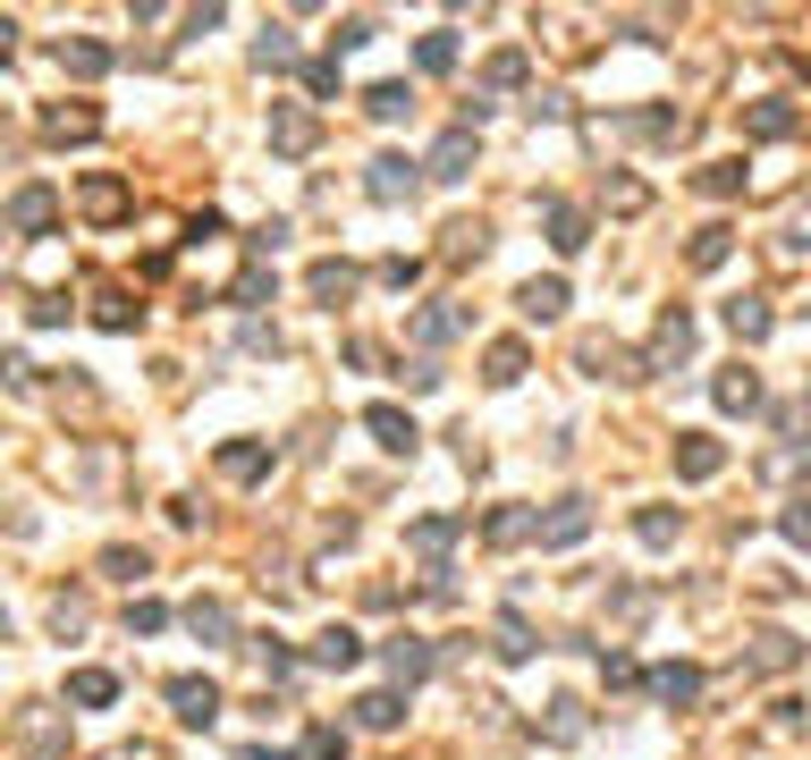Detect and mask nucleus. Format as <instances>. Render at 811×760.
<instances>
[{
    "mask_svg": "<svg viewBox=\"0 0 811 760\" xmlns=\"http://www.w3.org/2000/svg\"><path fill=\"white\" fill-rule=\"evenodd\" d=\"M313 144H322V119H313L305 102H271V153H279V161H305Z\"/></svg>",
    "mask_w": 811,
    "mask_h": 760,
    "instance_id": "nucleus-1",
    "label": "nucleus"
},
{
    "mask_svg": "<svg viewBox=\"0 0 811 760\" xmlns=\"http://www.w3.org/2000/svg\"><path fill=\"white\" fill-rule=\"evenodd\" d=\"M474 161H482V144H474V127H449V135L431 144V161H422V169H431L440 187H465V178H474Z\"/></svg>",
    "mask_w": 811,
    "mask_h": 760,
    "instance_id": "nucleus-2",
    "label": "nucleus"
},
{
    "mask_svg": "<svg viewBox=\"0 0 811 760\" xmlns=\"http://www.w3.org/2000/svg\"><path fill=\"white\" fill-rule=\"evenodd\" d=\"M415 187H422V169L406 153H372V178H363L372 203H415Z\"/></svg>",
    "mask_w": 811,
    "mask_h": 760,
    "instance_id": "nucleus-3",
    "label": "nucleus"
},
{
    "mask_svg": "<svg viewBox=\"0 0 811 760\" xmlns=\"http://www.w3.org/2000/svg\"><path fill=\"white\" fill-rule=\"evenodd\" d=\"M684 355H693V313H684V305H668V313H659V330H651L643 372H668V364H684Z\"/></svg>",
    "mask_w": 811,
    "mask_h": 760,
    "instance_id": "nucleus-4",
    "label": "nucleus"
},
{
    "mask_svg": "<svg viewBox=\"0 0 811 760\" xmlns=\"http://www.w3.org/2000/svg\"><path fill=\"white\" fill-rule=\"evenodd\" d=\"M169 710H178L187 727H212L228 701H220V685H212V676H169Z\"/></svg>",
    "mask_w": 811,
    "mask_h": 760,
    "instance_id": "nucleus-5",
    "label": "nucleus"
},
{
    "mask_svg": "<svg viewBox=\"0 0 811 760\" xmlns=\"http://www.w3.org/2000/svg\"><path fill=\"white\" fill-rule=\"evenodd\" d=\"M643 685H651V701H668V710H693V701H702V667H693V660H659Z\"/></svg>",
    "mask_w": 811,
    "mask_h": 760,
    "instance_id": "nucleus-6",
    "label": "nucleus"
},
{
    "mask_svg": "<svg viewBox=\"0 0 811 760\" xmlns=\"http://www.w3.org/2000/svg\"><path fill=\"white\" fill-rule=\"evenodd\" d=\"M584 533H592V499H558L550 515L533 524V541H541V549H575Z\"/></svg>",
    "mask_w": 811,
    "mask_h": 760,
    "instance_id": "nucleus-7",
    "label": "nucleus"
},
{
    "mask_svg": "<svg viewBox=\"0 0 811 760\" xmlns=\"http://www.w3.org/2000/svg\"><path fill=\"white\" fill-rule=\"evenodd\" d=\"M795 127H803V110H795L786 94H770V102H752V110H744V135H752V144H786Z\"/></svg>",
    "mask_w": 811,
    "mask_h": 760,
    "instance_id": "nucleus-8",
    "label": "nucleus"
},
{
    "mask_svg": "<svg viewBox=\"0 0 811 760\" xmlns=\"http://www.w3.org/2000/svg\"><path fill=\"white\" fill-rule=\"evenodd\" d=\"M677 474L684 482H718L727 474V448H718L711 431H677Z\"/></svg>",
    "mask_w": 811,
    "mask_h": 760,
    "instance_id": "nucleus-9",
    "label": "nucleus"
},
{
    "mask_svg": "<svg viewBox=\"0 0 811 760\" xmlns=\"http://www.w3.org/2000/svg\"><path fill=\"white\" fill-rule=\"evenodd\" d=\"M718 321H727V330H736L744 347H761V339L778 330V313H770V296H727V305H718Z\"/></svg>",
    "mask_w": 811,
    "mask_h": 760,
    "instance_id": "nucleus-10",
    "label": "nucleus"
},
{
    "mask_svg": "<svg viewBox=\"0 0 811 760\" xmlns=\"http://www.w3.org/2000/svg\"><path fill=\"white\" fill-rule=\"evenodd\" d=\"M363 431H372V440L390 448V456H415V440H422L406 406H363Z\"/></svg>",
    "mask_w": 811,
    "mask_h": 760,
    "instance_id": "nucleus-11",
    "label": "nucleus"
},
{
    "mask_svg": "<svg viewBox=\"0 0 811 760\" xmlns=\"http://www.w3.org/2000/svg\"><path fill=\"white\" fill-rule=\"evenodd\" d=\"M541 221H550V246H558V253H584V246H592L584 203H558V194H550V203H541Z\"/></svg>",
    "mask_w": 811,
    "mask_h": 760,
    "instance_id": "nucleus-12",
    "label": "nucleus"
},
{
    "mask_svg": "<svg viewBox=\"0 0 811 760\" xmlns=\"http://www.w3.org/2000/svg\"><path fill=\"white\" fill-rule=\"evenodd\" d=\"M718 414H761V372H744V364H727V372L711 380Z\"/></svg>",
    "mask_w": 811,
    "mask_h": 760,
    "instance_id": "nucleus-13",
    "label": "nucleus"
},
{
    "mask_svg": "<svg viewBox=\"0 0 811 760\" xmlns=\"http://www.w3.org/2000/svg\"><path fill=\"white\" fill-rule=\"evenodd\" d=\"M533 524H541V515L508 499V507H490V515H482V541H490V549H516V541H533Z\"/></svg>",
    "mask_w": 811,
    "mask_h": 760,
    "instance_id": "nucleus-14",
    "label": "nucleus"
},
{
    "mask_svg": "<svg viewBox=\"0 0 811 760\" xmlns=\"http://www.w3.org/2000/svg\"><path fill=\"white\" fill-rule=\"evenodd\" d=\"M51 60H60V76H102V68H110V43H94V34H60Z\"/></svg>",
    "mask_w": 811,
    "mask_h": 760,
    "instance_id": "nucleus-15",
    "label": "nucleus"
},
{
    "mask_svg": "<svg viewBox=\"0 0 811 760\" xmlns=\"http://www.w3.org/2000/svg\"><path fill=\"white\" fill-rule=\"evenodd\" d=\"M51 212H60V194L43 187V178L9 194V228H26V237H34V228H51Z\"/></svg>",
    "mask_w": 811,
    "mask_h": 760,
    "instance_id": "nucleus-16",
    "label": "nucleus"
},
{
    "mask_svg": "<svg viewBox=\"0 0 811 760\" xmlns=\"http://www.w3.org/2000/svg\"><path fill=\"white\" fill-rule=\"evenodd\" d=\"M313 667H363V633L356 626H322L313 633Z\"/></svg>",
    "mask_w": 811,
    "mask_h": 760,
    "instance_id": "nucleus-17",
    "label": "nucleus"
},
{
    "mask_svg": "<svg viewBox=\"0 0 811 760\" xmlns=\"http://www.w3.org/2000/svg\"><path fill=\"white\" fill-rule=\"evenodd\" d=\"M390 676L397 685H422V676H431V642H422V633H390Z\"/></svg>",
    "mask_w": 811,
    "mask_h": 760,
    "instance_id": "nucleus-18",
    "label": "nucleus"
},
{
    "mask_svg": "<svg viewBox=\"0 0 811 760\" xmlns=\"http://www.w3.org/2000/svg\"><path fill=\"white\" fill-rule=\"evenodd\" d=\"M220 474L228 482H262V474H271V440H228L220 448Z\"/></svg>",
    "mask_w": 811,
    "mask_h": 760,
    "instance_id": "nucleus-19",
    "label": "nucleus"
},
{
    "mask_svg": "<svg viewBox=\"0 0 811 760\" xmlns=\"http://www.w3.org/2000/svg\"><path fill=\"white\" fill-rule=\"evenodd\" d=\"M68 701H76V710H110V701H119V676H110V667H76V676H68Z\"/></svg>",
    "mask_w": 811,
    "mask_h": 760,
    "instance_id": "nucleus-20",
    "label": "nucleus"
},
{
    "mask_svg": "<svg viewBox=\"0 0 811 760\" xmlns=\"http://www.w3.org/2000/svg\"><path fill=\"white\" fill-rule=\"evenodd\" d=\"M456 330H465V313H449V305H422V313L406 321V339H415V347H449Z\"/></svg>",
    "mask_w": 811,
    "mask_h": 760,
    "instance_id": "nucleus-21",
    "label": "nucleus"
},
{
    "mask_svg": "<svg viewBox=\"0 0 811 760\" xmlns=\"http://www.w3.org/2000/svg\"><path fill=\"white\" fill-rule=\"evenodd\" d=\"M43 135H51V144H94L102 110H43Z\"/></svg>",
    "mask_w": 811,
    "mask_h": 760,
    "instance_id": "nucleus-22",
    "label": "nucleus"
},
{
    "mask_svg": "<svg viewBox=\"0 0 811 760\" xmlns=\"http://www.w3.org/2000/svg\"><path fill=\"white\" fill-rule=\"evenodd\" d=\"M356 727H363V735L406 727V693H363V701H356Z\"/></svg>",
    "mask_w": 811,
    "mask_h": 760,
    "instance_id": "nucleus-23",
    "label": "nucleus"
},
{
    "mask_svg": "<svg viewBox=\"0 0 811 760\" xmlns=\"http://www.w3.org/2000/svg\"><path fill=\"white\" fill-rule=\"evenodd\" d=\"M516 305H524V321H558L566 313V280H524Z\"/></svg>",
    "mask_w": 811,
    "mask_h": 760,
    "instance_id": "nucleus-24",
    "label": "nucleus"
},
{
    "mask_svg": "<svg viewBox=\"0 0 811 760\" xmlns=\"http://www.w3.org/2000/svg\"><path fill=\"white\" fill-rule=\"evenodd\" d=\"M524 364H533V355H524V339H499V347L482 355V380H490V389H516Z\"/></svg>",
    "mask_w": 811,
    "mask_h": 760,
    "instance_id": "nucleus-25",
    "label": "nucleus"
},
{
    "mask_svg": "<svg viewBox=\"0 0 811 760\" xmlns=\"http://www.w3.org/2000/svg\"><path fill=\"white\" fill-rule=\"evenodd\" d=\"M305 287H313L322 305H347V296H356V262H313V271H305Z\"/></svg>",
    "mask_w": 811,
    "mask_h": 760,
    "instance_id": "nucleus-26",
    "label": "nucleus"
},
{
    "mask_svg": "<svg viewBox=\"0 0 811 760\" xmlns=\"http://www.w3.org/2000/svg\"><path fill=\"white\" fill-rule=\"evenodd\" d=\"M677 533H684L677 507H643V515H634V541H643V549H677Z\"/></svg>",
    "mask_w": 811,
    "mask_h": 760,
    "instance_id": "nucleus-27",
    "label": "nucleus"
},
{
    "mask_svg": "<svg viewBox=\"0 0 811 760\" xmlns=\"http://www.w3.org/2000/svg\"><path fill=\"white\" fill-rule=\"evenodd\" d=\"M449 541H456V515H415L406 524V549H422V558H449Z\"/></svg>",
    "mask_w": 811,
    "mask_h": 760,
    "instance_id": "nucleus-28",
    "label": "nucleus"
},
{
    "mask_svg": "<svg viewBox=\"0 0 811 760\" xmlns=\"http://www.w3.org/2000/svg\"><path fill=\"white\" fill-rule=\"evenodd\" d=\"M541 735H550V744H584V735H592L584 701H550V710H541Z\"/></svg>",
    "mask_w": 811,
    "mask_h": 760,
    "instance_id": "nucleus-29",
    "label": "nucleus"
},
{
    "mask_svg": "<svg viewBox=\"0 0 811 760\" xmlns=\"http://www.w3.org/2000/svg\"><path fill=\"white\" fill-rule=\"evenodd\" d=\"M727 253H736V228H727V221H711L702 237H693V246H684V262H693V271H718Z\"/></svg>",
    "mask_w": 811,
    "mask_h": 760,
    "instance_id": "nucleus-30",
    "label": "nucleus"
},
{
    "mask_svg": "<svg viewBox=\"0 0 811 760\" xmlns=\"http://www.w3.org/2000/svg\"><path fill=\"white\" fill-rule=\"evenodd\" d=\"M363 110H372L381 127L406 119V110H415V85H406V76H390V85H372V94H363Z\"/></svg>",
    "mask_w": 811,
    "mask_h": 760,
    "instance_id": "nucleus-31",
    "label": "nucleus"
},
{
    "mask_svg": "<svg viewBox=\"0 0 811 760\" xmlns=\"http://www.w3.org/2000/svg\"><path fill=\"white\" fill-rule=\"evenodd\" d=\"M187 633L220 651V642H228V608H220V601H187Z\"/></svg>",
    "mask_w": 811,
    "mask_h": 760,
    "instance_id": "nucleus-32",
    "label": "nucleus"
},
{
    "mask_svg": "<svg viewBox=\"0 0 811 760\" xmlns=\"http://www.w3.org/2000/svg\"><path fill=\"white\" fill-rule=\"evenodd\" d=\"M795 660H803V642H795V633H778V626L752 633V667H795Z\"/></svg>",
    "mask_w": 811,
    "mask_h": 760,
    "instance_id": "nucleus-33",
    "label": "nucleus"
},
{
    "mask_svg": "<svg viewBox=\"0 0 811 760\" xmlns=\"http://www.w3.org/2000/svg\"><path fill=\"white\" fill-rule=\"evenodd\" d=\"M94 321H102V330H135V321H144V305H135V296H119V287H102V296H94Z\"/></svg>",
    "mask_w": 811,
    "mask_h": 760,
    "instance_id": "nucleus-34",
    "label": "nucleus"
},
{
    "mask_svg": "<svg viewBox=\"0 0 811 760\" xmlns=\"http://www.w3.org/2000/svg\"><path fill=\"white\" fill-rule=\"evenodd\" d=\"M102 574H110V583H144L153 558H144V549H102Z\"/></svg>",
    "mask_w": 811,
    "mask_h": 760,
    "instance_id": "nucleus-35",
    "label": "nucleus"
},
{
    "mask_svg": "<svg viewBox=\"0 0 811 760\" xmlns=\"http://www.w3.org/2000/svg\"><path fill=\"white\" fill-rule=\"evenodd\" d=\"M415 60L431 68V76H449V68H456V34H449V26H440V34H422V43H415Z\"/></svg>",
    "mask_w": 811,
    "mask_h": 760,
    "instance_id": "nucleus-36",
    "label": "nucleus"
},
{
    "mask_svg": "<svg viewBox=\"0 0 811 760\" xmlns=\"http://www.w3.org/2000/svg\"><path fill=\"white\" fill-rule=\"evenodd\" d=\"M702 194H718V203L744 194V161H711V169H702Z\"/></svg>",
    "mask_w": 811,
    "mask_h": 760,
    "instance_id": "nucleus-37",
    "label": "nucleus"
},
{
    "mask_svg": "<svg viewBox=\"0 0 811 760\" xmlns=\"http://www.w3.org/2000/svg\"><path fill=\"white\" fill-rule=\"evenodd\" d=\"M254 660L271 667V685H288V676H296V651H288V642H271V633H254Z\"/></svg>",
    "mask_w": 811,
    "mask_h": 760,
    "instance_id": "nucleus-38",
    "label": "nucleus"
},
{
    "mask_svg": "<svg viewBox=\"0 0 811 760\" xmlns=\"http://www.w3.org/2000/svg\"><path fill=\"white\" fill-rule=\"evenodd\" d=\"M254 68H296V43H288V26H271L254 43Z\"/></svg>",
    "mask_w": 811,
    "mask_h": 760,
    "instance_id": "nucleus-39",
    "label": "nucleus"
},
{
    "mask_svg": "<svg viewBox=\"0 0 811 760\" xmlns=\"http://www.w3.org/2000/svg\"><path fill=\"white\" fill-rule=\"evenodd\" d=\"M499 660H533V626L524 617H499Z\"/></svg>",
    "mask_w": 811,
    "mask_h": 760,
    "instance_id": "nucleus-40",
    "label": "nucleus"
},
{
    "mask_svg": "<svg viewBox=\"0 0 811 760\" xmlns=\"http://www.w3.org/2000/svg\"><path fill=\"white\" fill-rule=\"evenodd\" d=\"M17 744H34V752H51V744H60V719H43V710H26V719H17Z\"/></svg>",
    "mask_w": 811,
    "mask_h": 760,
    "instance_id": "nucleus-41",
    "label": "nucleus"
},
{
    "mask_svg": "<svg viewBox=\"0 0 811 760\" xmlns=\"http://www.w3.org/2000/svg\"><path fill=\"white\" fill-rule=\"evenodd\" d=\"M305 94H313V102L338 94V51H330V60H305Z\"/></svg>",
    "mask_w": 811,
    "mask_h": 760,
    "instance_id": "nucleus-42",
    "label": "nucleus"
},
{
    "mask_svg": "<svg viewBox=\"0 0 811 760\" xmlns=\"http://www.w3.org/2000/svg\"><path fill=\"white\" fill-rule=\"evenodd\" d=\"M778 533L795 541V549H811V499H786V515H778Z\"/></svg>",
    "mask_w": 811,
    "mask_h": 760,
    "instance_id": "nucleus-43",
    "label": "nucleus"
},
{
    "mask_svg": "<svg viewBox=\"0 0 811 760\" xmlns=\"http://www.w3.org/2000/svg\"><path fill=\"white\" fill-rule=\"evenodd\" d=\"M119 203H128L119 178H85V212H119Z\"/></svg>",
    "mask_w": 811,
    "mask_h": 760,
    "instance_id": "nucleus-44",
    "label": "nucleus"
},
{
    "mask_svg": "<svg viewBox=\"0 0 811 760\" xmlns=\"http://www.w3.org/2000/svg\"><path fill=\"white\" fill-rule=\"evenodd\" d=\"M162 626H169L162 601H128V633H162Z\"/></svg>",
    "mask_w": 811,
    "mask_h": 760,
    "instance_id": "nucleus-45",
    "label": "nucleus"
},
{
    "mask_svg": "<svg viewBox=\"0 0 811 760\" xmlns=\"http://www.w3.org/2000/svg\"><path fill=\"white\" fill-rule=\"evenodd\" d=\"M490 85H499V94H516V85H524V51H499V60H490Z\"/></svg>",
    "mask_w": 811,
    "mask_h": 760,
    "instance_id": "nucleus-46",
    "label": "nucleus"
},
{
    "mask_svg": "<svg viewBox=\"0 0 811 760\" xmlns=\"http://www.w3.org/2000/svg\"><path fill=\"white\" fill-rule=\"evenodd\" d=\"M372 34H381V26H372V17H338V34H330V43H338V51H363Z\"/></svg>",
    "mask_w": 811,
    "mask_h": 760,
    "instance_id": "nucleus-47",
    "label": "nucleus"
},
{
    "mask_svg": "<svg viewBox=\"0 0 811 760\" xmlns=\"http://www.w3.org/2000/svg\"><path fill=\"white\" fill-rule=\"evenodd\" d=\"M26 313H34V330H60V321H68V296H34Z\"/></svg>",
    "mask_w": 811,
    "mask_h": 760,
    "instance_id": "nucleus-48",
    "label": "nucleus"
},
{
    "mask_svg": "<svg viewBox=\"0 0 811 760\" xmlns=\"http://www.w3.org/2000/svg\"><path fill=\"white\" fill-rule=\"evenodd\" d=\"M51 633H85V601H51Z\"/></svg>",
    "mask_w": 811,
    "mask_h": 760,
    "instance_id": "nucleus-49",
    "label": "nucleus"
},
{
    "mask_svg": "<svg viewBox=\"0 0 811 760\" xmlns=\"http://www.w3.org/2000/svg\"><path fill=\"white\" fill-rule=\"evenodd\" d=\"M609 203H617V212H643L651 194H643V178H617V187H609Z\"/></svg>",
    "mask_w": 811,
    "mask_h": 760,
    "instance_id": "nucleus-50",
    "label": "nucleus"
},
{
    "mask_svg": "<svg viewBox=\"0 0 811 760\" xmlns=\"http://www.w3.org/2000/svg\"><path fill=\"white\" fill-rule=\"evenodd\" d=\"M381 280H390V287H415V280H422V262H415V253H397V262H381Z\"/></svg>",
    "mask_w": 811,
    "mask_h": 760,
    "instance_id": "nucleus-51",
    "label": "nucleus"
},
{
    "mask_svg": "<svg viewBox=\"0 0 811 760\" xmlns=\"http://www.w3.org/2000/svg\"><path fill=\"white\" fill-rule=\"evenodd\" d=\"M397 380H406V389H440V364H431V355H422V364H397Z\"/></svg>",
    "mask_w": 811,
    "mask_h": 760,
    "instance_id": "nucleus-52",
    "label": "nucleus"
},
{
    "mask_svg": "<svg viewBox=\"0 0 811 760\" xmlns=\"http://www.w3.org/2000/svg\"><path fill=\"white\" fill-rule=\"evenodd\" d=\"M9 51H17V17H0V60H9Z\"/></svg>",
    "mask_w": 811,
    "mask_h": 760,
    "instance_id": "nucleus-53",
    "label": "nucleus"
},
{
    "mask_svg": "<svg viewBox=\"0 0 811 760\" xmlns=\"http://www.w3.org/2000/svg\"><path fill=\"white\" fill-rule=\"evenodd\" d=\"M237 760H296V752H262V744H254V752H237Z\"/></svg>",
    "mask_w": 811,
    "mask_h": 760,
    "instance_id": "nucleus-54",
    "label": "nucleus"
},
{
    "mask_svg": "<svg viewBox=\"0 0 811 760\" xmlns=\"http://www.w3.org/2000/svg\"><path fill=\"white\" fill-rule=\"evenodd\" d=\"M0 642H9V617H0Z\"/></svg>",
    "mask_w": 811,
    "mask_h": 760,
    "instance_id": "nucleus-55",
    "label": "nucleus"
}]
</instances>
